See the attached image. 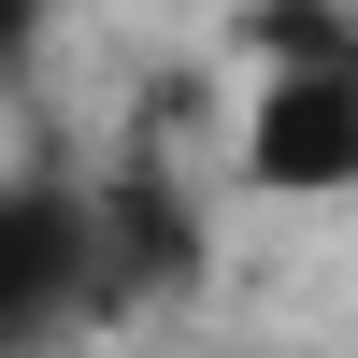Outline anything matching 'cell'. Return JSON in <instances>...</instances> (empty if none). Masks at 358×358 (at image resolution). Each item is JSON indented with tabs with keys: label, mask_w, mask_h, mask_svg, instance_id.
Segmentation results:
<instances>
[{
	"label": "cell",
	"mask_w": 358,
	"mask_h": 358,
	"mask_svg": "<svg viewBox=\"0 0 358 358\" xmlns=\"http://www.w3.org/2000/svg\"><path fill=\"white\" fill-rule=\"evenodd\" d=\"M229 172L258 201H358V57H244Z\"/></svg>",
	"instance_id": "cell-1"
},
{
	"label": "cell",
	"mask_w": 358,
	"mask_h": 358,
	"mask_svg": "<svg viewBox=\"0 0 358 358\" xmlns=\"http://www.w3.org/2000/svg\"><path fill=\"white\" fill-rule=\"evenodd\" d=\"M86 301H115L101 187H72V172H0V358L57 344Z\"/></svg>",
	"instance_id": "cell-2"
},
{
	"label": "cell",
	"mask_w": 358,
	"mask_h": 358,
	"mask_svg": "<svg viewBox=\"0 0 358 358\" xmlns=\"http://www.w3.org/2000/svg\"><path fill=\"white\" fill-rule=\"evenodd\" d=\"M43 15H57V0H0V57H15L29 29H43Z\"/></svg>",
	"instance_id": "cell-3"
}]
</instances>
